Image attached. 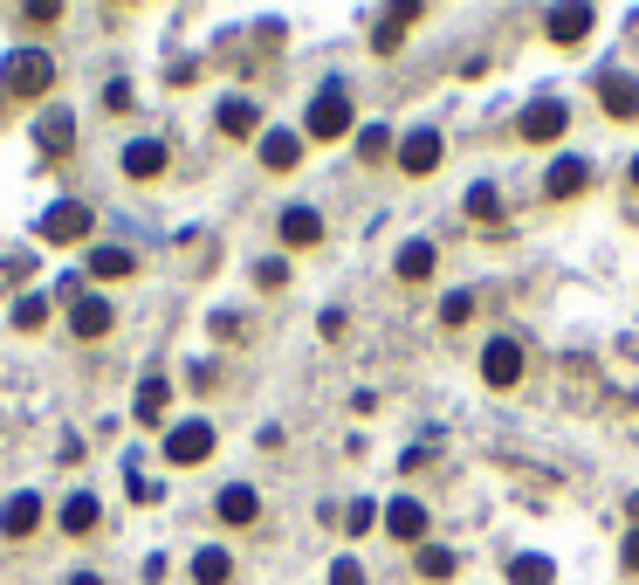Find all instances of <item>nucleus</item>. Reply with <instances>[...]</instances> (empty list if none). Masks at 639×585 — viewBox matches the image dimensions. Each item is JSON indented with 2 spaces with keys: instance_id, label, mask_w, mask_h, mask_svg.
<instances>
[{
  "instance_id": "20e7f679",
  "label": "nucleus",
  "mask_w": 639,
  "mask_h": 585,
  "mask_svg": "<svg viewBox=\"0 0 639 585\" xmlns=\"http://www.w3.org/2000/svg\"><path fill=\"white\" fill-rule=\"evenodd\" d=\"M351 132V90H338V83H330V90H317V104H310V138H344Z\"/></svg>"
},
{
  "instance_id": "bb28decb",
  "label": "nucleus",
  "mask_w": 639,
  "mask_h": 585,
  "mask_svg": "<svg viewBox=\"0 0 639 585\" xmlns=\"http://www.w3.org/2000/svg\"><path fill=\"white\" fill-rule=\"evenodd\" d=\"M420 578H454V551L447 544H420Z\"/></svg>"
},
{
  "instance_id": "c9c22d12",
  "label": "nucleus",
  "mask_w": 639,
  "mask_h": 585,
  "mask_svg": "<svg viewBox=\"0 0 639 585\" xmlns=\"http://www.w3.org/2000/svg\"><path fill=\"white\" fill-rule=\"evenodd\" d=\"M626 572H639V530L626 538Z\"/></svg>"
},
{
  "instance_id": "58836bf2",
  "label": "nucleus",
  "mask_w": 639,
  "mask_h": 585,
  "mask_svg": "<svg viewBox=\"0 0 639 585\" xmlns=\"http://www.w3.org/2000/svg\"><path fill=\"white\" fill-rule=\"evenodd\" d=\"M632 517H639V496H632Z\"/></svg>"
},
{
  "instance_id": "6ab92c4d",
  "label": "nucleus",
  "mask_w": 639,
  "mask_h": 585,
  "mask_svg": "<svg viewBox=\"0 0 639 585\" xmlns=\"http://www.w3.org/2000/svg\"><path fill=\"white\" fill-rule=\"evenodd\" d=\"M296 159H303V138L296 132H262V166L269 172H289Z\"/></svg>"
},
{
  "instance_id": "473e14b6",
  "label": "nucleus",
  "mask_w": 639,
  "mask_h": 585,
  "mask_svg": "<svg viewBox=\"0 0 639 585\" xmlns=\"http://www.w3.org/2000/svg\"><path fill=\"white\" fill-rule=\"evenodd\" d=\"M344 524H351V530H372V524H378V510H372V503H351Z\"/></svg>"
},
{
  "instance_id": "f704fd0d",
  "label": "nucleus",
  "mask_w": 639,
  "mask_h": 585,
  "mask_svg": "<svg viewBox=\"0 0 639 585\" xmlns=\"http://www.w3.org/2000/svg\"><path fill=\"white\" fill-rule=\"evenodd\" d=\"M21 14H28V21H62V8H56V0H28Z\"/></svg>"
},
{
  "instance_id": "4c0bfd02",
  "label": "nucleus",
  "mask_w": 639,
  "mask_h": 585,
  "mask_svg": "<svg viewBox=\"0 0 639 585\" xmlns=\"http://www.w3.org/2000/svg\"><path fill=\"white\" fill-rule=\"evenodd\" d=\"M626 180H632V187H639V159H632V172H626Z\"/></svg>"
},
{
  "instance_id": "39448f33",
  "label": "nucleus",
  "mask_w": 639,
  "mask_h": 585,
  "mask_svg": "<svg viewBox=\"0 0 639 585\" xmlns=\"http://www.w3.org/2000/svg\"><path fill=\"white\" fill-rule=\"evenodd\" d=\"M90 221H96V214L83 207V200H62V207H48V214H42V241H56V248H62V241H83V235H90Z\"/></svg>"
},
{
  "instance_id": "7ed1b4c3",
  "label": "nucleus",
  "mask_w": 639,
  "mask_h": 585,
  "mask_svg": "<svg viewBox=\"0 0 639 585\" xmlns=\"http://www.w3.org/2000/svg\"><path fill=\"white\" fill-rule=\"evenodd\" d=\"M564 124H571L564 97H536V104L523 111V145H557V138H564Z\"/></svg>"
},
{
  "instance_id": "a211bd4d",
  "label": "nucleus",
  "mask_w": 639,
  "mask_h": 585,
  "mask_svg": "<svg viewBox=\"0 0 639 585\" xmlns=\"http://www.w3.org/2000/svg\"><path fill=\"white\" fill-rule=\"evenodd\" d=\"M220 132L227 138H254V132H262V111H254L248 97H227V104H220Z\"/></svg>"
},
{
  "instance_id": "7c9ffc66",
  "label": "nucleus",
  "mask_w": 639,
  "mask_h": 585,
  "mask_svg": "<svg viewBox=\"0 0 639 585\" xmlns=\"http://www.w3.org/2000/svg\"><path fill=\"white\" fill-rule=\"evenodd\" d=\"M468 317H475V296H468V290H454V296L441 303V324H468Z\"/></svg>"
},
{
  "instance_id": "e433bc0d",
  "label": "nucleus",
  "mask_w": 639,
  "mask_h": 585,
  "mask_svg": "<svg viewBox=\"0 0 639 585\" xmlns=\"http://www.w3.org/2000/svg\"><path fill=\"white\" fill-rule=\"evenodd\" d=\"M69 585H104V578H96V572H76V578H69Z\"/></svg>"
},
{
  "instance_id": "412c9836",
  "label": "nucleus",
  "mask_w": 639,
  "mask_h": 585,
  "mask_svg": "<svg viewBox=\"0 0 639 585\" xmlns=\"http://www.w3.org/2000/svg\"><path fill=\"white\" fill-rule=\"evenodd\" d=\"M166 400H172L166 379H145L138 386V427H166Z\"/></svg>"
},
{
  "instance_id": "2f4dec72",
  "label": "nucleus",
  "mask_w": 639,
  "mask_h": 585,
  "mask_svg": "<svg viewBox=\"0 0 639 585\" xmlns=\"http://www.w3.org/2000/svg\"><path fill=\"white\" fill-rule=\"evenodd\" d=\"M330 585H365V565H357V558H338V565H330Z\"/></svg>"
},
{
  "instance_id": "f8f14e48",
  "label": "nucleus",
  "mask_w": 639,
  "mask_h": 585,
  "mask_svg": "<svg viewBox=\"0 0 639 585\" xmlns=\"http://www.w3.org/2000/svg\"><path fill=\"white\" fill-rule=\"evenodd\" d=\"M584 187H592V166H584V159H557V166H550V180H544L550 200H578Z\"/></svg>"
},
{
  "instance_id": "6e6552de",
  "label": "nucleus",
  "mask_w": 639,
  "mask_h": 585,
  "mask_svg": "<svg viewBox=\"0 0 639 585\" xmlns=\"http://www.w3.org/2000/svg\"><path fill=\"white\" fill-rule=\"evenodd\" d=\"M166 159H172V151L159 138H132V145H124V172H132V180H159Z\"/></svg>"
},
{
  "instance_id": "9b49d317",
  "label": "nucleus",
  "mask_w": 639,
  "mask_h": 585,
  "mask_svg": "<svg viewBox=\"0 0 639 585\" xmlns=\"http://www.w3.org/2000/svg\"><path fill=\"white\" fill-rule=\"evenodd\" d=\"M111 303L104 296H76V311H69V330H76V338H104V330H111Z\"/></svg>"
},
{
  "instance_id": "72a5a7b5",
  "label": "nucleus",
  "mask_w": 639,
  "mask_h": 585,
  "mask_svg": "<svg viewBox=\"0 0 639 585\" xmlns=\"http://www.w3.org/2000/svg\"><path fill=\"white\" fill-rule=\"evenodd\" d=\"M283 275H289L283 262H262V269H254V283H262V290H283Z\"/></svg>"
},
{
  "instance_id": "0eeeda50",
  "label": "nucleus",
  "mask_w": 639,
  "mask_h": 585,
  "mask_svg": "<svg viewBox=\"0 0 639 585\" xmlns=\"http://www.w3.org/2000/svg\"><path fill=\"white\" fill-rule=\"evenodd\" d=\"M35 524H42V496H8L0 503V538H35Z\"/></svg>"
},
{
  "instance_id": "a878e982",
  "label": "nucleus",
  "mask_w": 639,
  "mask_h": 585,
  "mask_svg": "<svg viewBox=\"0 0 639 585\" xmlns=\"http://www.w3.org/2000/svg\"><path fill=\"white\" fill-rule=\"evenodd\" d=\"M90 275L117 283V275H132V256H124V248H96V256H90Z\"/></svg>"
},
{
  "instance_id": "f3484780",
  "label": "nucleus",
  "mask_w": 639,
  "mask_h": 585,
  "mask_svg": "<svg viewBox=\"0 0 639 585\" xmlns=\"http://www.w3.org/2000/svg\"><path fill=\"white\" fill-rule=\"evenodd\" d=\"M35 138H42V151H48V159H62V151H69V138H76V117H69V111H42Z\"/></svg>"
},
{
  "instance_id": "f257e3e1",
  "label": "nucleus",
  "mask_w": 639,
  "mask_h": 585,
  "mask_svg": "<svg viewBox=\"0 0 639 585\" xmlns=\"http://www.w3.org/2000/svg\"><path fill=\"white\" fill-rule=\"evenodd\" d=\"M0 90H8V97L56 90V56H48V48H14V56L0 63Z\"/></svg>"
},
{
  "instance_id": "c85d7f7f",
  "label": "nucleus",
  "mask_w": 639,
  "mask_h": 585,
  "mask_svg": "<svg viewBox=\"0 0 639 585\" xmlns=\"http://www.w3.org/2000/svg\"><path fill=\"white\" fill-rule=\"evenodd\" d=\"M14 324H21V330H42V324H48V303H42V296H21V303H14Z\"/></svg>"
},
{
  "instance_id": "423d86ee",
  "label": "nucleus",
  "mask_w": 639,
  "mask_h": 585,
  "mask_svg": "<svg viewBox=\"0 0 639 585\" xmlns=\"http://www.w3.org/2000/svg\"><path fill=\"white\" fill-rule=\"evenodd\" d=\"M481 379H489L495 393H509V386L523 379V345H516V338H495L489 351H481Z\"/></svg>"
},
{
  "instance_id": "9d476101",
  "label": "nucleus",
  "mask_w": 639,
  "mask_h": 585,
  "mask_svg": "<svg viewBox=\"0 0 639 585\" xmlns=\"http://www.w3.org/2000/svg\"><path fill=\"white\" fill-rule=\"evenodd\" d=\"M544 29H550V42H557V48H578L584 35H592V8H550Z\"/></svg>"
},
{
  "instance_id": "ddd939ff",
  "label": "nucleus",
  "mask_w": 639,
  "mask_h": 585,
  "mask_svg": "<svg viewBox=\"0 0 639 585\" xmlns=\"http://www.w3.org/2000/svg\"><path fill=\"white\" fill-rule=\"evenodd\" d=\"M386 530H392V538H406V544H420L426 538V510H420L413 496H399V503H386Z\"/></svg>"
},
{
  "instance_id": "4468645a",
  "label": "nucleus",
  "mask_w": 639,
  "mask_h": 585,
  "mask_svg": "<svg viewBox=\"0 0 639 585\" xmlns=\"http://www.w3.org/2000/svg\"><path fill=\"white\" fill-rule=\"evenodd\" d=\"M598 104H605V117H639V83H632V76H605Z\"/></svg>"
},
{
  "instance_id": "4be33fe9",
  "label": "nucleus",
  "mask_w": 639,
  "mask_h": 585,
  "mask_svg": "<svg viewBox=\"0 0 639 585\" xmlns=\"http://www.w3.org/2000/svg\"><path fill=\"white\" fill-rule=\"evenodd\" d=\"M433 262H441V256H433V241H406L399 248V275H406V283H426Z\"/></svg>"
},
{
  "instance_id": "1a4fd4ad",
  "label": "nucleus",
  "mask_w": 639,
  "mask_h": 585,
  "mask_svg": "<svg viewBox=\"0 0 639 585\" xmlns=\"http://www.w3.org/2000/svg\"><path fill=\"white\" fill-rule=\"evenodd\" d=\"M399 166L413 172V180H426V172L441 166V132H413V138L399 145Z\"/></svg>"
},
{
  "instance_id": "393cba45",
  "label": "nucleus",
  "mask_w": 639,
  "mask_h": 585,
  "mask_svg": "<svg viewBox=\"0 0 639 585\" xmlns=\"http://www.w3.org/2000/svg\"><path fill=\"white\" fill-rule=\"evenodd\" d=\"M550 578H557L550 558H516V565H509V585H550Z\"/></svg>"
},
{
  "instance_id": "5701e85b",
  "label": "nucleus",
  "mask_w": 639,
  "mask_h": 585,
  "mask_svg": "<svg viewBox=\"0 0 639 585\" xmlns=\"http://www.w3.org/2000/svg\"><path fill=\"white\" fill-rule=\"evenodd\" d=\"M96 517H104V510H96V496H69L62 503V530H69V538H90Z\"/></svg>"
},
{
  "instance_id": "aec40b11",
  "label": "nucleus",
  "mask_w": 639,
  "mask_h": 585,
  "mask_svg": "<svg viewBox=\"0 0 639 585\" xmlns=\"http://www.w3.org/2000/svg\"><path fill=\"white\" fill-rule=\"evenodd\" d=\"M413 21H420V8H392L386 21H378V35H372V48H378V56H392V48L406 42V29H413Z\"/></svg>"
},
{
  "instance_id": "f03ea898",
  "label": "nucleus",
  "mask_w": 639,
  "mask_h": 585,
  "mask_svg": "<svg viewBox=\"0 0 639 585\" xmlns=\"http://www.w3.org/2000/svg\"><path fill=\"white\" fill-rule=\"evenodd\" d=\"M207 454H214V420H179L166 435V462L172 469H193V462H207Z\"/></svg>"
},
{
  "instance_id": "dca6fc26",
  "label": "nucleus",
  "mask_w": 639,
  "mask_h": 585,
  "mask_svg": "<svg viewBox=\"0 0 639 585\" xmlns=\"http://www.w3.org/2000/svg\"><path fill=\"white\" fill-rule=\"evenodd\" d=\"M283 241H289V248H317V241H323V214H317V207H289V214H283Z\"/></svg>"
},
{
  "instance_id": "cd10ccee",
  "label": "nucleus",
  "mask_w": 639,
  "mask_h": 585,
  "mask_svg": "<svg viewBox=\"0 0 639 585\" xmlns=\"http://www.w3.org/2000/svg\"><path fill=\"white\" fill-rule=\"evenodd\" d=\"M392 151V132L386 124H365V132H357V159H386Z\"/></svg>"
},
{
  "instance_id": "b1692460",
  "label": "nucleus",
  "mask_w": 639,
  "mask_h": 585,
  "mask_svg": "<svg viewBox=\"0 0 639 585\" xmlns=\"http://www.w3.org/2000/svg\"><path fill=\"white\" fill-rule=\"evenodd\" d=\"M193 578L199 585H227V578H235V558H227V551H199L193 558Z\"/></svg>"
},
{
  "instance_id": "2eb2a0df",
  "label": "nucleus",
  "mask_w": 639,
  "mask_h": 585,
  "mask_svg": "<svg viewBox=\"0 0 639 585\" xmlns=\"http://www.w3.org/2000/svg\"><path fill=\"white\" fill-rule=\"evenodd\" d=\"M262 517V496L248 490V482H227L220 490V524H254Z\"/></svg>"
},
{
  "instance_id": "c756f323",
  "label": "nucleus",
  "mask_w": 639,
  "mask_h": 585,
  "mask_svg": "<svg viewBox=\"0 0 639 585\" xmlns=\"http://www.w3.org/2000/svg\"><path fill=\"white\" fill-rule=\"evenodd\" d=\"M468 214H475V221H495V214H502L495 187H475V193H468Z\"/></svg>"
}]
</instances>
